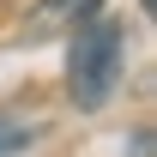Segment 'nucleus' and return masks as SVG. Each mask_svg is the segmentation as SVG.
<instances>
[{"label":"nucleus","mask_w":157,"mask_h":157,"mask_svg":"<svg viewBox=\"0 0 157 157\" xmlns=\"http://www.w3.org/2000/svg\"><path fill=\"white\" fill-rule=\"evenodd\" d=\"M121 67H127V24L115 18H91L73 36V55H67V91H73L78 109H103L121 85Z\"/></svg>","instance_id":"f257e3e1"},{"label":"nucleus","mask_w":157,"mask_h":157,"mask_svg":"<svg viewBox=\"0 0 157 157\" xmlns=\"http://www.w3.org/2000/svg\"><path fill=\"white\" fill-rule=\"evenodd\" d=\"M103 0H42V12H36V30H55V24H78V18H91Z\"/></svg>","instance_id":"f03ea898"},{"label":"nucleus","mask_w":157,"mask_h":157,"mask_svg":"<svg viewBox=\"0 0 157 157\" xmlns=\"http://www.w3.org/2000/svg\"><path fill=\"white\" fill-rule=\"evenodd\" d=\"M18 145H30V133H24V127H0V157L18 151Z\"/></svg>","instance_id":"7ed1b4c3"}]
</instances>
